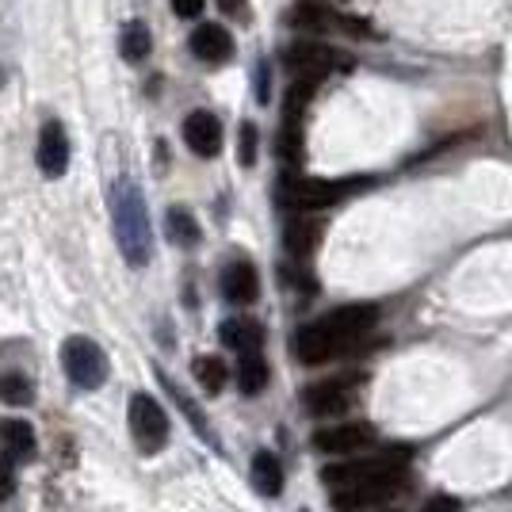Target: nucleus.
I'll return each mask as SVG.
<instances>
[{
  "label": "nucleus",
  "instance_id": "nucleus-28",
  "mask_svg": "<svg viewBox=\"0 0 512 512\" xmlns=\"http://www.w3.org/2000/svg\"><path fill=\"white\" fill-rule=\"evenodd\" d=\"M16 490V459H4L0 463V501H8Z\"/></svg>",
  "mask_w": 512,
  "mask_h": 512
},
{
  "label": "nucleus",
  "instance_id": "nucleus-5",
  "mask_svg": "<svg viewBox=\"0 0 512 512\" xmlns=\"http://www.w3.org/2000/svg\"><path fill=\"white\" fill-rule=\"evenodd\" d=\"M62 363L65 375L81 390H96L107 383V356L100 352V344H92L88 337H69L62 344Z\"/></svg>",
  "mask_w": 512,
  "mask_h": 512
},
{
  "label": "nucleus",
  "instance_id": "nucleus-15",
  "mask_svg": "<svg viewBox=\"0 0 512 512\" xmlns=\"http://www.w3.org/2000/svg\"><path fill=\"white\" fill-rule=\"evenodd\" d=\"M222 295L234 302V306H249L260 295V276L249 260H234L226 272H222Z\"/></svg>",
  "mask_w": 512,
  "mask_h": 512
},
{
  "label": "nucleus",
  "instance_id": "nucleus-21",
  "mask_svg": "<svg viewBox=\"0 0 512 512\" xmlns=\"http://www.w3.org/2000/svg\"><path fill=\"white\" fill-rule=\"evenodd\" d=\"M268 363H264V356L260 352H253V356H241V363H237V386H241V394L249 398V394H260L264 386H268Z\"/></svg>",
  "mask_w": 512,
  "mask_h": 512
},
{
  "label": "nucleus",
  "instance_id": "nucleus-1",
  "mask_svg": "<svg viewBox=\"0 0 512 512\" xmlns=\"http://www.w3.org/2000/svg\"><path fill=\"white\" fill-rule=\"evenodd\" d=\"M115 241H119V253L127 256V264L142 268L153 256V230H150V211H146V199L138 192V184L123 180L115 188Z\"/></svg>",
  "mask_w": 512,
  "mask_h": 512
},
{
  "label": "nucleus",
  "instance_id": "nucleus-32",
  "mask_svg": "<svg viewBox=\"0 0 512 512\" xmlns=\"http://www.w3.org/2000/svg\"><path fill=\"white\" fill-rule=\"evenodd\" d=\"M302 512H306V509H302Z\"/></svg>",
  "mask_w": 512,
  "mask_h": 512
},
{
  "label": "nucleus",
  "instance_id": "nucleus-18",
  "mask_svg": "<svg viewBox=\"0 0 512 512\" xmlns=\"http://www.w3.org/2000/svg\"><path fill=\"white\" fill-rule=\"evenodd\" d=\"M249 474H253V490L260 497H279L283 493V467H279V459L272 451H256Z\"/></svg>",
  "mask_w": 512,
  "mask_h": 512
},
{
  "label": "nucleus",
  "instance_id": "nucleus-11",
  "mask_svg": "<svg viewBox=\"0 0 512 512\" xmlns=\"http://www.w3.org/2000/svg\"><path fill=\"white\" fill-rule=\"evenodd\" d=\"M184 142L203 161L218 157V146H222V123H218V115H211V111H192L184 119Z\"/></svg>",
  "mask_w": 512,
  "mask_h": 512
},
{
  "label": "nucleus",
  "instance_id": "nucleus-26",
  "mask_svg": "<svg viewBox=\"0 0 512 512\" xmlns=\"http://www.w3.org/2000/svg\"><path fill=\"white\" fill-rule=\"evenodd\" d=\"M276 150L283 161H299V153H302V134L299 127H291V123H283V134H279V142H276Z\"/></svg>",
  "mask_w": 512,
  "mask_h": 512
},
{
  "label": "nucleus",
  "instance_id": "nucleus-16",
  "mask_svg": "<svg viewBox=\"0 0 512 512\" xmlns=\"http://www.w3.org/2000/svg\"><path fill=\"white\" fill-rule=\"evenodd\" d=\"M218 333H222V341L230 344L234 352H241V356H253V352H260V344H264V329H260V321H253V318H226Z\"/></svg>",
  "mask_w": 512,
  "mask_h": 512
},
{
  "label": "nucleus",
  "instance_id": "nucleus-3",
  "mask_svg": "<svg viewBox=\"0 0 512 512\" xmlns=\"http://www.w3.org/2000/svg\"><path fill=\"white\" fill-rule=\"evenodd\" d=\"M363 180H321V176H287L279 184V203H287L291 211H321L333 207L360 188Z\"/></svg>",
  "mask_w": 512,
  "mask_h": 512
},
{
  "label": "nucleus",
  "instance_id": "nucleus-30",
  "mask_svg": "<svg viewBox=\"0 0 512 512\" xmlns=\"http://www.w3.org/2000/svg\"><path fill=\"white\" fill-rule=\"evenodd\" d=\"M421 512H463V505H459L455 497H448V493H440V497H432Z\"/></svg>",
  "mask_w": 512,
  "mask_h": 512
},
{
  "label": "nucleus",
  "instance_id": "nucleus-29",
  "mask_svg": "<svg viewBox=\"0 0 512 512\" xmlns=\"http://www.w3.org/2000/svg\"><path fill=\"white\" fill-rule=\"evenodd\" d=\"M203 8H207V0H172V12H176L180 20H195Z\"/></svg>",
  "mask_w": 512,
  "mask_h": 512
},
{
  "label": "nucleus",
  "instance_id": "nucleus-23",
  "mask_svg": "<svg viewBox=\"0 0 512 512\" xmlns=\"http://www.w3.org/2000/svg\"><path fill=\"white\" fill-rule=\"evenodd\" d=\"M0 402H8V406H31L35 402L31 379H23L20 371H4L0 375Z\"/></svg>",
  "mask_w": 512,
  "mask_h": 512
},
{
  "label": "nucleus",
  "instance_id": "nucleus-8",
  "mask_svg": "<svg viewBox=\"0 0 512 512\" xmlns=\"http://www.w3.org/2000/svg\"><path fill=\"white\" fill-rule=\"evenodd\" d=\"M283 62L291 73H299L302 81H321L325 73H333L337 65H348L344 54H337L333 46H321V43H295L287 54H283Z\"/></svg>",
  "mask_w": 512,
  "mask_h": 512
},
{
  "label": "nucleus",
  "instance_id": "nucleus-13",
  "mask_svg": "<svg viewBox=\"0 0 512 512\" xmlns=\"http://www.w3.org/2000/svg\"><path fill=\"white\" fill-rule=\"evenodd\" d=\"M192 54L211 65L226 62V58H234V35L218 23H203L192 31Z\"/></svg>",
  "mask_w": 512,
  "mask_h": 512
},
{
  "label": "nucleus",
  "instance_id": "nucleus-27",
  "mask_svg": "<svg viewBox=\"0 0 512 512\" xmlns=\"http://www.w3.org/2000/svg\"><path fill=\"white\" fill-rule=\"evenodd\" d=\"M256 142H260V134H256L253 123H245L241 127V134H237V161L249 169V165H256Z\"/></svg>",
  "mask_w": 512,
  "mask_h": 512
},
{
  "label": "nucleus",
  "instance_id": "nucleus-7",
  "mask_svg": "<svg viewBox=\"0 0 512 512\" xmlns=\"http://www.w3.org/2000/svg\"><path fill=\"white\" fill-rule=\"evenodd\" d=\"M287 23L299 27V31H344V35H375L371 23L360 16H344V12H329L321 4H299L287 12Z\"/></svg>",
  "mask_w": 512,
  "mask_h": 512
},
{
  "label": "nucleus",
  "instance_id": "nucleus-31",
  "mask_svg": "<svg viewBox=\"0 0 512 512\" xmlns=\"http://www.w3.org/2000/svg\"><path fill=\"white\" fill-rule=\"evenodd\" d=\"M218 8L230 12V16H237V12H241V0H218Z\"/></svg>",
  "mask_w": 512,
  "mask_h": 512
},
{
  "label": "nucleus",
  "instance_id": "nucleus-6",
  "mask_svg": "<svg viewBox=\"0 0 512 512\" xmlns=\"http://www.w3.org/2000/svg\"><path fill=\"white\" fill-rule=\"evenodd\" d=\"M130 432H134V444L146 455L169 444V417H165V409L157 406V398H150V394H134L130 398Z\"/></svg>",
  "mask_w": 512,
  "mask_h": 512
},
{
  "label": "nucleus",
  "instance_id": "nucleus-19",
  "mask_svg": "<svg viewBox=\"0 0 512 512\" xmlns=\"http://www.w3.org/2000/svg\"><path fill=\"white\" fill-rule=\"evenodd\" d=\"M0 444L8 451V459L23 463V459L35 455V432H31L27 421H16V417L12 421H0Z\"/></svg>",
  "mask_w": 512,
  "mask_h": 512
},
{
  "label": "nucleus",
  "instance_id": "nucleus-14",
  "mask_svg": "<svg viewBox=\"0 0 512 512\" xmlns=\"http://www.w3.org/2000/svg\"><path fill=\"white\" fill-rule=\"evenodd\" d=\"M39 169L46 176H62L69 169V138H65L62 123H46L43 134H39Z\"/></svg>",
  "mask_w": 512,
  "mask_h": 512
},
{
  "label": "nucleus",
  "instance_id": "nucleus-2",
  "mask_svg": "<svg viewBox=\"0 0 512 512\" xmlns=\"http://www.w3.org/2000/svg\"><path fill=\"white\" fill-rule=\"evenodd\" d=\"M406 448L383 451L375 459H352V463H333L321 470V482L329 490H348V486H367V482H402L406 467Z\"/></svg>",
  "mask_w": 512,
  "mask_h": 512
},
{
  "label": "nucleus",
  "instance_id": "nucleus-22",
  "mask_svg": "<svg viewBox=\"0 0 512 512\" xmlns=\"http://www.w3.org/2000/svg\"><path fill=\"white\" fill-rule=\"evenodd\" d=\"M169 237L176 245H184V249H192L203 241V230H199V222H195V214L188 207H172L169 211Z\"/></svg>",
  "mask_w": 512,
  "mask_h": 512
},
{
  "label": "nucleus",
  "instance_id": "nucleus-4",
  "mask_svg": "<svg viewBox=\"0 0 512 512\" xmlns=\"http://www.w3.org/2000/svg\"><path fill=\"white\" fill-rule=\"evenodd\" d=\"M375 318H379V310H375L371 302H352V306H341V310L325 314V318L314 321V325H318V333L325 337V344H329V352L341 356V352H348V348L375 325Z\"/></svg>",
  "mask_w": 512,
  "mask_h": 512
},
{
  "label": "nucleus",
  "instance_id": "nucleus-25",
  "mask_svg": "<svg viewBox=\"0 0 512 512\" xmlns=\"http://www.w3.org/2000/svg\"><path fill=\"white\" fill-rule=\"evenodd\" d=\"M161 383H165V390H169L172 398H176V406H180V409H184V413H188V417H192L195 432H199V436H203L207 444H214V448H218V440H214V432H211V425H207V417L199 413V406H195L192 398H188L184 390H176V386H172V379H161Z\"/></svg>",
  "mask_w": 512,
  "mask_h": 512
},
{
  "label": "nucleus",
  "instance_id": "nucleus-9",
  "mask_svg": "<svg viewBox=\"0 0 512 512\" xmlns=\"http://www.w3.org/2000/svg\"><path fill=\"white\" fill-rule=\"evenodd\" d=\"M367 444H375V428L367 421H348V425L314 432V448L325 451V455H352V451H363Z\"/></svg>",
  "mask_w": 512,
  "mask_h": 512
},
{
  "label": "nucleus",
  "instance_id": "nucleus-10",
  "mask_svg": "<svg viewBox=\"0 0 512 512\" xmlns=\"http://www.w3.org/2000/svg\"><path fill=\"white\" fill-rule=\"evenodd\" d=\"M352 386H356V379H329V383L310 386L302 394V406L314 417H341L352 406Z\"/></svg>",
  "mask_w": 512,
  "mask_h": 512
},
{
  "label": "nucleus",
  "instance_id": "nucleus-20",
  "mask_svg": "<svg viewBox=\"0 0 512 512\" xmlns=\"http://www.w3.org/2000/svg\"><path fill=\"white\" fill-rule=\"evenodd\" d=\"M119 50H123V58L127 62H146L150 58V50H153V35H150V27L142 20H134L123 27V35H119Z\"/></svg>",
  "mask_w": 512,
  "mask_h": 512
},
{
  "label": "nucleus",
  "instance_id": "nucleus-24",
  "mask_svg": "<svg viewBox=\"0 0 512 512\" xmlns=\"http://www.w3.org/2000/svg\"><path fill=\"white\" fill-rule=\"evenodd\" d=\"M192 371H195V379H199V386H203L207 394H218V390L226 386V379H230L226 363L218 360V356H199Z\"/></svg>",
  "mask_w": 512,
  "mask_h": 512
},
{
  "label": "nucleus",
  "instance_id": "nucleus-12",
  "mask_svg": "<svg viewBox=\"0 0 512 512\" xmlns=\"http://www.w3.org/2000/svg\"><path fill=\"white\" fill-rule=\"evenodd\" d=\"M402 482H367V486H348V490H333V509L352 512V509H375L398 493Z\"/></svg>",
  "mask_w": 512,
  "mask_h": 512
},
{
  "label": "nucleus",
  "instance_id": "nucleus-17",
  "mask_svg": "<svg viewBox=\"0 0 512 512\" xmlns=\"http://www.w3.org/2000/svg\"><path fill=\"white\" fill-rule=\"evenodd\" d=\"M318 241H321V222L318 218H306V214L291 218L287 230H283V245H287L291 256H310L318 249Z\"/></svg>",
  "mask_w": 512,
  "mask_h": 512
}]
</instances>
